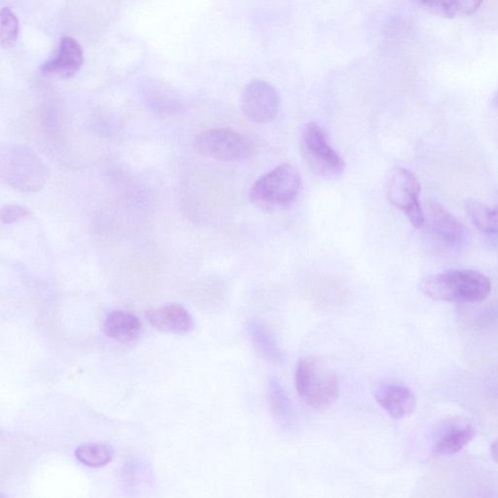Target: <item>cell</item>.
I'll list each match as a JSON object with an SVG mask.
<instances>
[{
    "label": "cell",
    "mask_w": 498,
    "mask_h": 498,
    "mask_svg": "<svg viewBox=\"0 0 498 498\" xmlns=\"http://www.w3.org/2000/svg\"><path fill=\"white\" fill-rule=\"evenodd\" d=\"M146 317L156 330L175 335L190 334L195 323L192 316L180 304H167L148 309Z\"/></svg>",
    "instance_id": "30bf717a"
},
{
    "label": "cell",
    "mask_w": 498,
    "mask_h": 498,
    "mask_svg": "<svg viewBox=\"0 0 498 498\" xmlns=\"http://www.w3.org/2000/svg\"><path fill=\"white\" fill-rule=\"evenodd\" d=\"M30 210L23 206L7 205L2 209V223L4 224H13L17 221L30 216Z\"/></svg>",
    "instance_id": "44dd1931"
},
{
    "label": "cell",
    "mask_w": 498,
    "mask_h": 498,
    "mask_svg": "<svg viewBox=\"0 0 498 498\" xmlns=\"http://www.w3.org/2000/svg\"><path fill=\"white\" fill-rule=\"evenodd\" d=\"M193 148L202 156L224 162L245 160L252 151L249 138L230 129H210L198 134Z\"/></svg>",
    "instance_id": "8992f818"
},
{
    "label": "cell",
    "mask_w": 498,
    "mask_h": 498,
    "mask_svg": "<svg viewBox=\"0 0 498 498\" xmlns=\"http://www.w3.org/2000/svg\"><path fill=\"white\" fill-rule=\"evenodd\" d=\"M2 176L21 192H38L46 184V169L30 148L11 146L2 154Z\"/></svg>",
    "instance_id": "277c9868"
},
{
    "label": "cell",
    "mask_w": 498,
    "mask_h": 498,
    "mask_svg": "<svg viewBox=\"0 0 498 498\" xmlns=\"http://www.w3.org/2000/svg\"><path fill=\"white\" fill-rule=\"evenodd\" d=\"M268 401L271 412L278 424L287 430L297 425L293 404L279 380L271 379L268 384Z\"/></svg>",
    "instance_id": "5bb4252c"
},
{
    "label": "cell",
    "mask_w": 498,
    "mask_h": 498,
    "mask_svg": "<svg viewBox=\"0 0 498 498\" xmlns=\"http://www.w3.org/2000/svg\"><path fill=\"white\" fill-rule=\"evenodd\" d=\"M474 436L471 426H452L435 442L434 451L441 455H452L466 447Z\"/></svg>",
    "instance_id": "2e32d148"
},
{
    "label": "cell",
    "mask_w": 498,
    "mask_h": 498,
    "mask_svg": "<svg viewBox=\"0 0 498 498\" xmlns=\"http://www.w3.org/2000/svg\"><path fill=\"white\" fill-rule=\"evenodd\" d=\"M114 450L112 446L101 443L84 444L75 451V457L89 468H103L113 460Z\"/></svg>",
    "instance_id": "d6986e66"
},
{
    "label": "cell",
    "mask_w": 498,
    "mask_h": 498,
    "mask_svg": "<svg viewBox=\"0 0 498 498\" xmlns=\"http://www.w3.org/2000/svg\"><path fill=\"white\" fill-rule=\"evenodd\" d=\"M280 107V95L267 81L252 80L243 90L242 113L254 123H268L278 115Z\"/></svg>",
    "instance_id": "ba28073f"
},
{
    "label": "cell",
    "mask_w": 498,
    "mask_h": 498,
    "mask_svg": "<svg viewBox=\"0 0 498 498\" xmlns=\"http://www.w3.org/2000/svg\"><path fill=\"white\" fill-rule=\"evenodd\" d=\"M375 398L380 407L394 418H407L416 410L417 398L414 392L403 384H383L376 391Z\"/></svg>",
    "instance_id": "8fae6325"
},
{
    "label": "cell",
    "mask_w": 498,
    "mask_h": 498,
    "mask_svg": "<svg viewBox=\"0 0 498 498\" xmlns=\"http://www.w3.org/2000/svg\"><path fill=\"white\" fill-rule=\"evenodd\" d=\"M491 455L495 462H498V440H495L491 444Z\"/></svg>",
    "instance_id": "7402d4cb"
},
{
    "label": "cell",
    "mask_w": 498,
    "mask_h": 498,
    "mask_svg": "<svg viewBox=\"0 0 498 498\" xmlns=\"http://www.w3.org/2000/svg\"><path fill=\"white\" fill-rule=\"evenodd\" d=\"M493 105L498 106V91L495 93L493 98Z\"/></svg>",
    "instance_id": "603a6c76"
},
{
    "label": "cell",
    "mask_w": 498,
    "mask_h": 498,
    "mask_svg": "<svg viewBox=\"0 0 498 498\" xmlns=\"http://www.w3.org/2000/svg\"><path fill=\"white\" fill-rule=\"evenodd\" d=\"M466 210L476 227L485 233L498 235V206L491 207L478 201L468 200Z\"/></svg>",
    "instance_id": "ac0fdd59"
},
{
    "label": "cell",
    "mask_w": 498,
    "mask_h": 498,
    "mask_svg": "<svg viewBox=\"0 0 498 498\" xmlns=\"http://www.w3.org/2000/svg\"><path fill=\"white\" fill-rule=\"evenodd\" d=\"M2 30H0V42L4 48L15 46L20 33V23L14 11L9 7H3L0 11Z\"/></svg>",
    "instance_id": "ffe728a7"
},
{
    "label": "cell",
    "mask_w": 498,
    "mask_h": 498,
    "mask_svg": "<svg viewBox=\"0 0 498 498\" xmlns=\"http://www.w3.org/2000/svg\"><path fill=\"white\" fill-rule=\"evenodd\" d=\"M301 188V174L292 165L283 163L252 185L249 198L264 212H280L295 202Z\"/></svg>",
    "instance_id": "3957f363"
},
{
    "label": "cell",
    "mask_w": 498,
    "mask_h": 498,
    "mask_svg": "<svg viewBox=\"0 0 498 498\" xmlns=\"http://www.w3.org/2000/svg\"><path fill=\"white\" fill-rule=\"evenodd\" d=\"M420 290L437 301L480 303L490 296L492 283L477 271L449 270L427 276Z\"/></svg>",
    "instance_id": "6da1fadb"
},
{
    "label": "cell",
    "mask_w": 498,
    "mask_h": 498,
    "mask_svg": "<svg viewBox=\"0 0 498 498\" xmlns=\"http://www.w3.org/2000/svg\"><path fill=\"white\" fill-rule=\"evenodd\" d=\"M422 185L414 173L407 169H396L387 184V198L398 209L402 210L411 224L422 228L426 224V214L419 196Z\"/></svg>",
    "instance_id": "52a82bcc"
},
{
    "label": "cell",
    "mask_w": 498,
    "mask_h": 498,
    "mask_svg": "<svg viewBox=\"0 0 498 498\" xmlns=\"http://www.w3.org/2000/svg\"><path fill=\"white\" fill-rule=\"evenodd\" d=\"M295 384L302 401L319 411L333 405L340 393L337 375L324 359L316 356L298 362Z\"/></svg>",
    "instance_id": "7a4b0ae2"
},
{
    "label": "cell",
    "mask_w": 498,
    "mask_h": 498,
    "mask_svg": "<svg viewBox=\"0 0 498 498\" xmlns=\"http://www.w3.org/2000/svg\"><path fill=\"white\" fill-rule=\"evenodd\" d=\"M428 221L431 228L443 241L457 245L464 237V227L445 207L436 201L427 206Z\"/></svg>",
    "instance_id": "7c38bea8"
},
{
    "label": "cell",
    "mask_w": 498,
    "mask_h": 498,
    "mask_svg": "<svg viewBox=\"0 0 498 498\" xmlns=\"http://www.w3.org/2000/svg\"><path fill=\"white\" fill-rule=\"evenodd\" d=\"M247 329L252 348L260 359L272 362L282 361L283 352L267 326L252 320Z\"/></svg>",
    "instance_id": "9a60e30c"
},
{
    "label": "cell",
    "mask_w": 498,
    "mask_h": 498,
    "mask_svg": "<svg viewBox=\"0 0 498 498\" xmlns=\"http://www.w3.org/2000/svg\"><path fill=\"white\" fill-rule=\"evenodd\" d=\"M418 4L429 11L430 13L445 18H457L473 14L483 3L475 2V0H448V2L445 0H442V2L424 0V2H418Z\"/></svg>",
    "instance_id": "e0dca14e"
},
{
    "label": "cell",
    "mask_w": 498,
    "mask_h": 498,
    "mask_svg": "<svg viewBox=\"0 0 498 498\" xmlns=\"http://www.w3.org/2000/svg\"><path fill=\"white\" fill-rule=\"evenodd\" d=\"M300 146L307 165L317 176L335 180L345 173V160L332 148L325 131L315 122L303 128Z\"/></svg>",
    "instance_id": "5b68a950"
},
{
    "label": "cell",
    "mask_w": 498,
    "mask_h": 498,
    "mask_svg": "<svg viewBox=\"0 0 498 498\" xmlns=\"http://www.w3.org/2000/svg\"><path fill=\"white\" fill-rule=\"evenodd\" d=\"M84 64V52L81 44L72 37H63L53 56L41 65L44 75L68 80L80 71Z\"/></svg>",
    "instance_id": "9c48e42d"
},
{
    "label": "cell",
    "mask_w": 498,
    "mask_h": 498,
    "mask_svg": "<svg viewBox=\"0 0 498 498\" xmlns=\"http://www.w3.org/2000/svg\"><path fill=\"white\" fill-rule=\"evenodd\" d=\"M104 330L107 337L128 344L139 339L143 325L134 314L114 311L106 316Z\"/></svg>",
    "instance_id": "4fadbf2b"
}]
</instances>
